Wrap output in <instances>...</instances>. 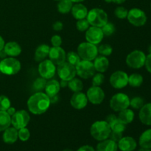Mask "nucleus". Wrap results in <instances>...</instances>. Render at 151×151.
I'll list each match as a JSON object with an SVG mask.
<instances>
[{
  "instance_id": "1",
  "label": "nucleus",
  "mask_w": 151,
  "mask_h": 151,
  "mask_svg": "<svg viewBox=\"0 0 151 151\" xmlns=\"http://www.w3.org/2000/svg\"><path fill=\"white\" fill-rule=\"evenodd\" d=\"M50 103L51 102L48 95L38 91L29 97L27 101V108L33 114H42L47 111Z\"/></svg>"
},
{
  "instance_id": "2",
  "label": "nucleus",
  "mask_w": 151,
  "mask_h": 151,
  "mask_svg": "<svg viewBox=\"0 0 151 151\" xmlns=\"http://www.w3.org/2000/svg\"><path fill=\"white\" fill-rule=\"evenodd\" d=\"M111 132V127L106 121H97L92 124L90 129L91 137L97 141L107 139Z\"/></svg>"
},
{
  "instance_id": "3",
  "label": "nucleus",
  "mask_w": 151,
  "mask_h": 151,
  "mask_svg": "<svg viewBox=\"0 0 151 151\" xmlns=\"http://www.w3.org/2000/svg\"><path fill=\"white\" fill-rule=\"evenodd\" d=\"M86 17L90 25L97 27H102L108 22L107 13L100 8L91 9Z\"/></svg>"
},
{
  "instance_id": "4",
  "label": "nucleus",
  "mask_w": 151,
  "mask_h": 151,
  "mask_svg": "<svg viewBox=\"0 0 151 151\" xmlns=\"http://www.w3.org/2000/svg\"><path fill=\"white\" fill-rule=\"evenodd\" d=\"M78 54L82 60L91 61L97 58L98 55V49L95 44L88 41L81 43L78 47Z\"/></svg>"
},
{
  "instance_id": "5",
  "label": "nucleus",
  "mask_w": 151,
  "mask_h": 151,
  "mask_svg": "<svg viewBox=\"0 0 151 151\" xmlns=\"http://www.w3.org/2000/svg\"><path fill=\"white\" fill-rule=\"evenodd\" d=\"M21 69V63L17 59L13 58H4L0 62V72L4 75H13L17 74Z\"/></svg>"
},
{
  "instance_id": "6",
  "label": "nucleus",
  "mask_w": 151,
  "mask_h": 151,
  "mask_svg": "<svg viewBox=\"0 0 151 151\" xmlns=\"http://www.w3.org/2000/svg\"><path fill=\"white\" fill-rule=\"evenodd\" d=\"M130 106V99L127 94L118 93L112 97L110 100V107L114 111L119 112L128 109Z\"/></svg>"
},
{
  "instance_id": "7",
  "label": "nucleus",
  "mask_w": 151,
  "mask_h": 151,
  "mask_svg": "<svg viewBox=\"0 0 151 151\" xmlns=\"http://www.w3.org/2000/svg\"><path fill=\"white\" fill-rule=\"evenodd\" d=\"M146 55L140 50H134L128 55L126 63L129 67L133 69H139L145 63Z\"/></svg>"
},
{
  "instance_id": "8",
  "label": "nucleus",
  "mask_w": 151,
  "mask_h": 151,
  "mask_svg": "<svg viewBox=\"0 0 151 151\" xmlns=\"http://www.w3.org/2000/svg\"><path fill=\"white\" fill-rule=\"evenodd\" d=\"M76 73L83 79H88L93 77L95 73L94 63L89 60H82L75 66Z\"/></svg>"
},
{
  "instance_id": "9",
  "label": "nucleus",
  "mask_w": 151,
  "mask_h": 151,
  "mask_svg": "<svg viewBox=\"0 0 151 151\" xmlns=\"http://www.w3.org/2000/svg\"><path fill=\"white\" fill-rule=\"evenodd\" d=\"M30 119L29 114L25 110H19L11 116V124L17 130L25 128Z\"/></svg>"
},
{
  "instance_id": "10",
  "label": "nucleus",
  "mask_w": 151,
  "mask_h": 151,
  "mask_svg": "<svg viewBox=\"0 0 151 151\" xmlns=\"http://www.w3.org/2000/svg\"><path fill=\"white\" fill-rule=\"evenodd\" d=\"M127 19L131 24L136 27L143 26L147 22V16L145 12L139 8H133L129 10Z\"/></svg>"
},
{
  "instance_id": "11",
  "label": "nucleus",
  "mask_w": 151,
  "mask_h": 151,
  "mask_svg": "<svg viewBox=\"0 0 151 151\" xmlns=\"http://www.w3.org/2000/svg\"><path fill=\"white\" fill-rule=\"evenodd\" d=\"M58 74L61 80L69 81L75 77L76 69L75 66L68 62H63L58 66Z\"/></svg>"
},
{
  "instance_id": "12",
  "label": "nucleus",
  "mask_w": 151,
  "mask_h": 151,
  "mask_svg": "<svg viewBox=\"0 0 151 151\" xmlns=\"http://www.w3.org/2000/svg\"><path fill=\"white\" fill-rule=\"evenodd\" d=\"M110 83L114 88L120 89L124 88L128 84V75L122 71H116L111 76Z\"/></svg>"
},
{
  "instance_id": "13",
  "label": "nucleus",
  "mask_w": 151,
  "mask_h": 151,
  "mask_svg": "<svg viewBox=\"0 0 151 151\" xmlns=\"http://www.w3.org/2000/svg\"><path fill=\"white\" fill-rule=\"evenodd\" d=\"M56 72L55 65L50 60H44L38 65V72L41 78L50 79L55 75Z\"/></svg>"
},
{
  "instance_id": "14",
  "label": "nucleus",
  "mask_w": 151,
  "mask_h": 151,
  "mask_svg": "<svg viewBox=\"0 0 151 151\" xmlns=\"http://www.w3.org/2000/svg\"><path fill=\"white\" fill-rule=\"evenodd\" d=\"M103 37L104 35L101 27L91 26L86 32V39L87 40V41L95 45L101 42Z\"/></svg>"
},
{
  "instance_id": "15",
  "label": "nucleus",
  "mask_w": 151,
  "mask_h": 151,
  "mask_svg": "<svg viewBox=\"0 0 151 151\" xmlns=\"http://www.w3.org/2000/svg\"><path fill=\"white\" fill-rule=\"evenodd\" d=\"M87 98L92 104H100L105 98V93L100 86H93L87 91Z\"/></svg>"
},
{
  "instance_id": "16",
  "label": "nucleus",
  "mask_w": 151,
  "mask_h": 151,
  "mask_svg": "<svg viewBox=\"0 0 151 151\" xmlns=\"http://www.w3.org/2000/svg\"><path fill=\"white\" fill-rule=\"evenodd\" d=\"M66 52L60 47H53L50 48L49 52L50 60L55 65L59 66L66 60Z\"/></svg>"
},
{
  "instance_id": "17",
  "label": "nucleus",
  "mask_w": 151,
  "mask_h": 151,
  "mask_svg": "<svg viewBox=\"0 0 151 151\" xmlns=\"http://www.w3.org/2000/svg\"><path fill=\"white\" fill-rule=\"evenodd\" d=\"M70 103L75 109H82L88 104V98L87 96L81 91L75 92L71 97Z\"/></svg>"
},
{
  "instance_id": "18",
  "label": "nucleus",
  "mask_w": 151,
  "mask_h": 151,
  "mask_svg": "<svg viewBox=\"0 0 151 151\" xmlns=\"http://www.w3.org/2000/svg\"><path fill=\"white\" fill-rule=\"evenodd\" d=\"M137 142L131 137H122L118 142V147L121 151H134L137 148Z\"/></svg>"
},
{
  "instance_id": "19",
  "label": "nucleus",
  "mask_w": 151,
  "mask_h": 151,
  "mask_svg": "<svg viewBox=\"0 0 151 151\" xmlns=\"http://www.w3.org/2000/svg\"><path fill=\"white\" fill-rule=\"evenodd\" d=\"M2 138L3 141L7 144H13L17 141L19 136H18V130L14 127H9L4 130Z\"/></svg>"
},
{
  "instance_id": "20",
  "label": "nucleus",
  "mask_w": 151,
  "mask_h": 151,
  "mask_svg": "<svg viewBox=\"0 0 151 151\" xmlns=\"http://www.w3.org/2000/svg\"><path fill=\"white\" fill-rule=\"evenodd\" d=\"M4 50L7 55L10 57H16L22 52V48L20 45L15 41H10L4 44Z\"/></svg>"
},
{
  "instance_id": "21",
  "label": "nucleus",
  "mask_w": 151,
  "mask_h": 151,
  "mask_svg": "<svg viewBox=\"0 0 151 151\" xmlns=\"http://www.w3.org/2000/svg\"><path fill=\"white\" fill-rule=\"evenodd\" d=\"M139 119L143 124L151 125V103L144 105L139 111Z\"/></svg>"
},
{
  "instance_id": "22",
  "label": "nucleus",
  "mask_w": 151,
  "mask_h": 151,
  "mask_svg": "<svg viewBox=\"0 0 151 151\" xmlns=\"http://www.w3.org/2000/svg\"><path fill=\"white\" fill-rule=\"evenodd\" d=\"M72 14L75 19L80 20V19H86L88 14V10L86 6L82 4H76L72 6Z\"/></svg>"
},
{
  "instance_id": "23",
  "label": "nucleus",
  "mask_w": 151,
  "mask_h": 151,
  "mask_svg": "<svg viewBox=\"0 0 151 151\" xmlns=\"http://www.w3.org/2000/svg\"><path fill=\"white\" fill-rule=\"evenodd\" d=\"M117 149L116 142L111 139H105L97 145L96 151H117Z\"/></svg>"
},
{
  "instance_id": "24",
  "label": "nucleus",
  "mask_w": 151,
  "mask_h": 151,
  "mask_svg": "<svg viewBox=\"0 0 151 151\" xmlns=\"http://www.w3.org/2000/svg\"><path fill=\"white\" fill-rule=\"evenodd\" d=\"M60 88V83L55 80H51V81L47 82L45 86L46 94L48 95L49 97H54L58 94Z\"/></svg>"
},
{
  "instance_id": "25",
  "label": "nucleus",
  "mask_w": 151,
  "mask_h": 151,
  "mask_svg": "<svg viewBox=\"0 0 151 151\" xmlns=\"http://www.w3.org/2000/svg\"><path fill=\"white\" fill-rule=\"evenodd\" d=\"M94 66L95 70L99 72H105L109 66V61L105 56H97L94 59Z\"/></svg>"
},
{
  "instance_id": "26",
  "label": "nucleus",
  "mask_w": 151,
  "mask_h": 151,
  "mask_svg": "<svg viewBox=\"0 0 151 151\" xmlns=\"http://www.w3.org/2000/svg\"><path fill=\"white\" fill-rule=\"evenodd\" d=\"M50 47L47 44H41L38 46L35 52V60L37 62H41L45 60L46 57L49 55Z\"/></svg>"
},
{
  "instance_id": "27",
  "label": "nucleus",
  "mask_w": 151,
  "mask_h": 151,
  "mask_svg": "<svg viewBox=\"0 0 151 151\" xmlns=\"http://www.w3.org/2000/svg\"><path fill=\"white\" fill-rule=\"evenodd\" d=\"M134 119V113L131 109H124V110L119 111L118 119L125 125L129 124L133 122Z\"/></svg>"
},
{
  "instance_id": "28",
  "label": "nucleus",
  "mask_w": 151,
  "mask_h": 151,
  "mask_svg": "<svg viewBox=\"0 0 151 151\" xmlns=\"http://www.w3.org/2000/svg\"><path fill=\"white\" fill-rule=\"evenodd\" d=\"M139 145L142 148H151V129L147 130L140 136Z\"/></svg>"
},
{
  "instance_id": "29",
  "label": "nucleus",
  "mask_w": 151,
  "mask_h": 151,
  "mask_svg": "<svg viewBox=\"0 0 151 151\" xmlns=\"http://www.w3.org/2000/svg\"><path fill=\"white\" fill-rule=\"evenodd\" d=\"M11 124V116L7 111H0V131H3L9 128Z\"/></svg>"
},
{
  "instance_id": "30",
  "label": "nucleus",
  "mask_w": 151,
  "mask_h": 151,
  "mask_svg": "<svg viewBox=\"0 0 151 151\" xmlns=\"http://www.w3.org/2000/svg\"><path fill=\"white\" fill-rule=\"evenodd\" d=\"M72 1L70 0H60L58 4V10L60 13H68L72 8Z\"/></svg>"
},
{
  "instance_id": "31",
  "label": "nucleus",
  "mask_w": 151,
  "mask_h": 151,
  "mask_svg": "<svg viewBox=\"0 0 151 151\" xmlns=\"http://www.w3.org/2000/svg\"><path fill=\"white\" fill-rule=\"evenodd\" d=\"M143 83V78L137 73L132 74L128 77V83L132 87H139Z\"/></svg>"
},
{
  "instance_id": "32",
  "label": "nucleus",
  "mask_w": 151,
  "mask_h": 151,
  "mask_svg": "<svg viewBox=\"0 0 151 151\" xmlns=\"http://www.w3.org/2000/svg\"><path fill=\"white\" fill-rule=\"evenodd\" d=\"M68 86L74 92H78V91H81V90L83 89V84L82 81L81 80L74 78L73 79L69 81Z\"/></svg>"
},
{
  "instance_id": "33",
  "label": "nucleus",
  "mask_w": 151,
  "mask_h": 151,
  "mask_svg": "<svg viewBox=\"0 0 151 151\" xmlns=\"http://www.w3.org/2000/svg\"><path fill=\"white\" fill-rule=\"evenodd\" d=\"M66 60H67L68 63H69L70 64L75 66L80 61H81V59L78 53L75 52L73 51H71L66 54Z\"/></svg>"
},
{
  "instance_id": "34",
  "label": "nucleus",
  "mask_w": 151,
  "mask_h": 151,
  "mask_svg": "<svg viewBox=\"0 0 151 151\" xmlns=\"http://www.w3.org/2000/svg\"><path fill=\"white\" fill-rule=\"evenodd\" d=\"M111 129V131H116V132H119V133H123L125 131V124H123L122 122H121L118 119L115 120L111 125H110Z\"/></svg>"
},
{
  "instance_id": "35",
  "label": "nucleus",
  "mask_w": 151,
  "mask_h": 151,
  "mask_svg": "<svg viewBox=\"0 0 151 151\" xmlns=\"http://www.w3.org/2000/svg\"><path fill=\"white\" fill-rule=\"evenodd\" d=\"M102 31L103 32V35L106 36H110L115 32V27L111 22H107L106 24L101 27Z\"/></svg>"
},
{
  "instance_id": "36",
  "label": "nucleus",
  "mask_w": 151,
  "mask_h": 151,
  "mask_svg": "<svg viewBox=\"0 0 151 151\" xmlns=\"http://www.w3.org/2000/svg\"><path fill=\"white\" fill-rule=\"evenodd\" d=\"M46 84H47V81H46L45 78H38V79L35 80L33 83V88L34 89L36 90V91H42L43 89L45 88Z\"/></svg>"
},
{
  "instance_id": "37",
  "label": "nucleus",
  "mask_w": 151,
  "mask_h": 151,
  "mask_svg": "<svg viewBox=\"0 0 151 151\" xmlns=\"http://www.w3.org/2000/svg\"><path fill=\"white\" fill-rule=\"evenodd\" d=\"M98 53L103 56H109L112 53L113 49L109 44H102L98 47Z\"/></svg>"
},
{
  "instance_id": "38",
  "label": "nucleus",
  "mask_w": 151,
  "mask_h": 151,
  "mask_svg": "<svg viewBox=\"0 0 151 151\" xmlns=\"http://www.w3.org/2000/svg\"><path fill=\"white\" fill-rule=\"evenodd\" d=\"M130 106L135 109H139L144 106V100L142 97H134L130 101Z\"/></svg>"
},
{
  "instance_id": "39",
  "label": "nucleus",
  "mask_w": 151,
  "mask_h": 151,
  "mask_svg": "<svg viewBox=\"0 0 151 151\" xmlns=\"http://www.w3.org/2000/svg\"><path fill=\"white\" fill-rule=\"evenodd\" d=\"M18 136H19V138L21 141L22 142H26L29 139V137H30V133H29V131L25 128H21V129L19 130L18 131Z\"/></svg>"
},
{
  "instance_id": "40",
  "label": "nucleus",
  "mask_w": 151,
  "mask_h": 151,
  "mask_svg": "<svg viewBox=\"0 0 151 151\" xmlns=\"http://www.w3.org/2000/svg\"><path fill=\"white\" fill-rule=\"evenodd\" d=\"M10 101L6 96H0V111H6L10 107Z\"/></svg>"
},
{
  "instance_id": "41",
  "label": "nucleus",
  "mask_w": 151,
  "mask_h": 151,
  "mask_svg": "<svg viewBox=\"0 0 151 151\" xmlns=\"http://www.w3.org/2000/svg\"><path fill=\"white\" fill-rule=\"evenodd\" d=\"M89 23H88V20L86 19H80L78 21L76 24V27L78 28V29L81 32H83V31H86L87 29L89 28Z\"/></svg>"
},
{
  "instance_id": "42",
  "label": "nucleus",
  "mask_w": 151,
  "mask_h": 151,
  "mask_svg": "<svg viewBox=\"0 0 151 151\" xmlns=\"http://www.w3.org/2000/svg\"><path fill=\"white\" fill-rule=\"evenodd\" d=\"M128 10L126 8L123 7H118L115 9L114 10V15L117 18L121 19H123L127 18L128 16Z\"/></svg>"
},
{
  "instance_id": "43",
  "label": "nucleus",
  "mask_w": 151,
  "mask_h": 151,
  "mask_svg": "<svg viewBox=\"0 0 151 151\" xmlns=\"http://www.w3.org/2000/svg\"><path fill=\"white\" fill-rule=\"evenodd\" d=\"M105 77L101 72L96 74L93 76L92 78V85L94 86H100L101 84H103V81H104Z\"/></svg>"
},
{
  "instance_id": "44",
  "label": "nucleus",
  "mask_w": 151,
  "mask_h": 151,
  "mask_svg": "<svg viewBox=\"0 0 151 151\" xmlns=\"http://www.w3.org/2000/svg\"><path fill=\"white\" fill-rule=\"evenodd\" d=\"M51 43L53 47H60L62 44V38L58 35H55L52 37Z\"/></svg>"
},
{
  "instance_id": "45",
  "label": "nucleus",
  "mask_w": 151,
  "mask_h": 151,
  "mask_svg": "<svg viewBox=\"0 0 151 151\" xmlns=\"http://www.w3.org/2000/svg\"><path fill=\"white\" fill-rule=\"evenodd\" d=\"M109 137H111V139L114 141L115 142H118L122 138V133L116 132V131H111Z\"/></svg>"
},
{
  "instance_id": "46",
  "label": "nucleus",
  "mask_w": 151,
  "mask_h": 151,
  "mask_svg": "<svg viewBox=\"0 0 151 151\" xmlns=\"http://www.w3.org/2000/svg\"><path fill=\"white\" fill-rule=\"evenodd\" d=\"M145 65L147 70L151 73V53H150V54L146 57L145 63Z\"/></svg>"
},
{
  "instance_id": "47",
  "label": "nucleus",
  "mask_w": 151,
  "mask_h": 151,
  "mask_svg": "<svg viewBox=\"0 0 151 151\" xmlns=\"http://www.w3.org/2000/svg\"><path fill=\"white\" fill-rule=\"evenodd\" d=\"M63 24L60 21H58V22H55L52 25L53 29L55 31H60L62 29H63Z\"/></svg>"
},
{
  "instance_id": "48",
  "label": "nucleus",
  "mask_w": 151,
  "mask_h": 151,
  "mask_svg": "<svg viewBox=\"0 0 151 151\" xmlns=\"http://www.w3.org/2000/svg\"><path fill=\"white\" fill-rule=\"evenodd\" d=\"M116 119H117V117H116L114 114H109V116H107V118H106V121L109 124V125H111L115 120H116Z\"/></svg>"
},
{
  "instance_id": "49",
  "label": "nucleus",
  "mask_w": 151,
  "mask_h": 151,
  "mask_svg": "<svg viewBox=\"0 0 151 151\" xmlns=\"http://www.w3.org/2000/svg\"><path fill=\"white\" fill-rule=\"evenodd\" d=\"M77 151H95L91 146L90 145H83L80 147Z\"/></svg>"
},
{
  "instance_id": "50",
  "label": "nucleus",
  "mask_w": 151,
  "mask_h": 151,
  "mask_svg": "<svg viewBox=\"0 0 151 151\" xmlns=\"http://www.w3.org/2000/svg\"><path fill=\"white\" fill-rule=\"evenodd\" d=\"M6 111L7 112V114H8L10 115V116H12L13 114H14L15 113H16V109H15V108L10 107L8 109H7V111Z\"/></svg>"
},
{
  "instance_id": "51",
  "label": "nucleus",
  "mask_w": 151,
  "mask_h": 151,
  "mask_svg": "<svg viewBox=\"0 0 151 151\" xmlns=\"http://www.w3.org/2000/svg\"><path fill=\"white\" fill-rule=\"evenodd\" d=\"M4 41L2 38V37L0 36V51H1V50L4 49Z\"/></svg>"
},
{
  "instance_id": "52",
  "label": "nucleus",
  "mask_w": 151,
  "mask_h": 151,
  "mask_svg": "<svg viewBox=\"0 0 151 151\" xmlns=\"http://www.w3.org/2000/svg\"><path fill=\"white\" fill-rule=\"evenodd\" d=\"M68 83H69V81H63V80H61V83H60V87H66L68 86Z\"/></svg>"
},
{
  "instance_id": "53",
  "label": "nucleus",
  "mask_w": 151,
  "mask_h": 151,
  "mask_svg": "<svg viewBox=\"0 0 151 151\" xmlns=\"http://www.w3.org/2000/svg\"><path fill=\"white\" fill-rule=\"evenodd\" d=\"M6 56H7V54H6L5 52H4V49H3V50H1V51H0V57L2 58H5Z\"/></svg>"
},
{
  "instance_id": "54",
  "label": "nucleus",
  "mask_w": 151,
  "mask_h": 151,
  "mask_svg": "<svg viewBox=\"0 0 151 151\" xmlns=\"http://www.w3.org/2000/svg\"><path fill=\"white\" fill-rule=\"evenodd\" d=\"M112 1L116 4H122V3L125 2V0H112Z\"/></svg>"
},
{
  "instance_id": "55",
  "label": "nucleus",
  "mask_w": 151,
  "mask_h": 151,
  "mask_svg": "<svg viewBox=\"0 0 151 151\" xmlns=\"http://www.w3.org/2000/svg\"><path fill=\"white\" fill-rule=\"evenodd\" d=\"M70 1H72V2H81V1H84V0H70Z\"/></svg>"
},
{
  "instance_id": "56",
  "label": "nucleus",
  "mask_w": 151,
  "mask_h": 151,
  "mask_svg": "<svg viewBox=\"0 0 151 151\" xmlns=\"http://www.w3.org/2000/svg\"><path fill=\"white\" fill-rule=\"evenodd\" d=\"M139 151H151L150 149H146V148H142Z\"/></svg>"
},
{
  "instance_id": "57",
  "label": "nucleus",
  "mask_w": 151,
  "mask_h": 151,
  "mask_svg": "<svg viewBox=\"0 0 151 151\" xmlns=\"http://www.w3.org/2000/svg\"><path fill=\"white\" fill-rule=\"evenodd\" d=\"M105 1H106V2H108V3L112 2V0H105Z\"/></svg>"
},
{
  "instance_id": "58",
  "label": "nucleus",
  "mask_w": 151,
  "mask_h": 151,
  "mask_svg": "<svg viewBox=\"0 0 151 151\" xmlns=\"http://www.w3.org/2000/svg\"><path fill=\"white\" fill-rule=\"evenodd\" d=\"M63 151H72V150H70V149H65V150H63Z\"/></svg>"
},
{
  "instance_id": "59",
  "label": "nucleus",
  "mask_w": 151,
  "mask_h": 151,
  "mask_svg": "<svg viewBox=\"0 0 151 151\" xmlns=\"http://www.w3.org/2000/svg\"><path fill=\"white\" fill-rule=\"evenodd\" d=\"M149 50H150V53H151V46L150 47V48H149Z\"/></svg>"
},
{
  "instance_id": "60",
  "label": "nucleus",
  "mask_w": 151,
  "mask_h": 151,
  "mask_svg": "<svg viewBox=\"0 0 151 151\" xmlns=\"http://www.w3.org/2000/svg\"><path fill=\"white\" fill-rule=\"evenodd\" d=\"M57 1H60V0H57Z\"/></svg>"
},
{
  "instance_id": "61",
  "label": "nucleus",
  "mask_w": 151,
  "mask_h": 151,
  "mask_svg": "<svg viewBox=\"0 0 151 151\" xmlns=\"http://www.w3.org/2000/svg\"><path fill=\"white\" fill-rule=\"evenodd\" d=\"M150 7H151V5H150Z\"/></svg>"
}]
</instances>
